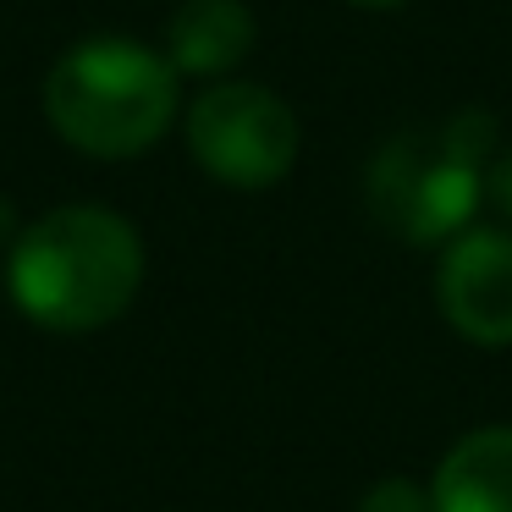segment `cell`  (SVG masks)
<instances>
[{"instance_id": "1", "label": "cell", "mask_w": 512, "mask_h": 512, "mask_svg": "<svg viewBox=\"0 0 512 512\" xmlns=\"http://www.w3.org/2000/svg\"><path fill=\"white\" fill-rule=\"evenodd\" d=\"M6 281L17 309L45 331H100L133 309L144 287V243L116 210L61 204L12 243Z\"/></svg>"}, {"instance_id": "8", "label": "cell", "mask_w": 512, "mask_h": 512, "mask_svg": "<svg viewBox=\"0 0 512 512\" xmlns=\"http://www.w3.org/2000/svg\"><path fill=\"white\" fill-rule=\"evenodd\" d=\"M358 512H435V501H430V485H413V479L391 474V479L364 490Z\"/></svg>"}, {"instance_id": "6", "label": "cell", "mask_w": 512, "mask_h": 512, "mask_svg": "<svg viewBox=\"0 0 512 512\" xmlns=\"http://www.w3.org/2000/svg\"><path fill=\"white\" fill-rule=\"evenodd\" d=\"M435 512H512V424L468 430L430 474Z\"/></svg>"}, {"instance_id": "4", "label": "cell", "mask_w": 512, "mask_h": 512, "mask_svg": "<svg viewBox=\"0 0 512 512\" xmlns=\"http://www.w3.org/2000/svg\"><path fill=\"white\" fill-rule=\"evenodd\" d=\"M188 149L226 188H276L298 160V116L259 83H215L188 111Z\"/></svg>"}, {"instance_id": "2", "label": "cell", "mask_w": 512, "mask_h": 512, "mask_svg": "<svg viewBox=\"0 0 512 512\" xmlns=\"http://www.w3.org/2000/svg\"><path fill=\"white\" fill-rule=\"evenodd\" d=\"M45 116L94 160H133L177 116V67L133 39H83L50 67Z\"/></svg>"}, {"instance_id": "9", "label": "cell", "mask_w": 512, "mask_h": 512, "mask_svg": "<svg viewBox=\"0 0 512 512\" xmlns=\"http://www.w3.org/2000/svg\"><path fill=\"white\" fill-rule=\"evenodd\" d=\"M485 204L512 221V149H501V155L490 160V171H485Z\"/></svg>"}, {"instance_id": "10", "label": "cell", "mask_w": 512, "mask_h": 512, "mask_svg": "<svg viewBox=\"0 0 512 512\" xmlns=\"http://www.w3.org/2000/svg\"><path fill=\"white\" fill-rule=\"evenodd\" d=\"M347 6H364V12H391V6H402V0H347Z\"/></svg>"}, {"instance_id": "3", "label": "cell", "mask_w": 512, "mask_h": 512, "mask_svg": "<svg viewBox=\"0 0 512 512\" xmlns=\"http://www.w3.org/2000/svg\"><path fill=\"white\" fill-rule=\"evenodd\" d=\"M490 160H496V116L485 111L408 127L369 160V215L397 243H452L485 204Z\"/></svg>"}, {"instance_id": "5", "label": "cell", "mask_w": 512, "mask_h": 512, "mask_svg": "<svg viewBox=\"0 0 512 512\" xmlns=\"http://www.w3.org/2000/svg\"><path fill=\"white\" fill-rule=\"evenodd\" d=\"M446 325L474 347H512V232L468 226L446 243L435 270Z\"/></svg>"}, {"instance_id": "7", "label": "cell", "mask_w": 512, "mask_h": 512, "mask_svg": "<svg viewBox=\"0 0 512 512\" xmlns=\"http://www.w3.org/2000/svg\"><path fill=\"white\" fill-rule=\"evenodd\" d=\"M254 34L243 0H182L166 23V61L193 78H221L254 50Z\"/></svg>"}]
</instances>
